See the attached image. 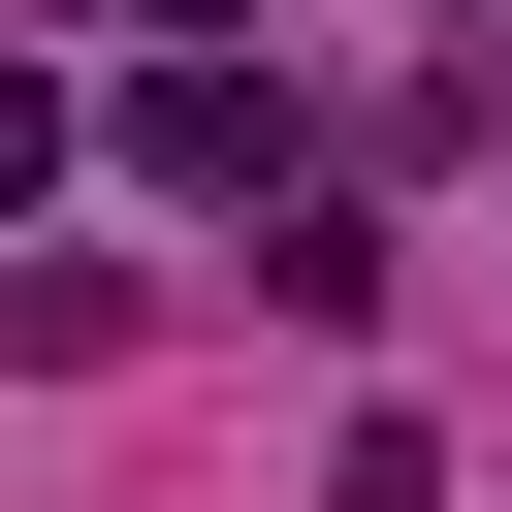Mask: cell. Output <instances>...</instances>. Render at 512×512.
Listing matches in <instances>:
<instances>
[{"mask_svg":"<svg viewBox=\"0 0 512 512\" xmlns=\"http://www.w3.org/2000/svg\"><path fill=\"white\" fill-rule=\"evenodd\" d=\"M128 160H160V192H288V96H256V64H128Z\"/></svg>","mask_w":512,"mask_h":512,"instance_id":"1","label":"cell"},{"mask_svg":"<svg viewBox=\"0 0 512 512\" xmlns=\"http://www.w3.org/2000/svg\"><path fill=\"white\" fill-rule=\"evenodd\" d=\"M32 192H64V96H32V64H0V224H32Z\"/></svg>","mask_w":512,"mask_h":512,"instance_id":"2","label":"cell"},{"mask_svg":"<svg viewBox=\"0 0 512 512\" xmlns=\"http://www.w3.org/2000/svg\"><path fill=\"white\" fill-rule=\"evenodd\" d=\"M160 64H224V0H160Z\"/></svg>","mask_w":512,"mask_h":512,"instance_id":"3","label":"cell"}]
</instances>
